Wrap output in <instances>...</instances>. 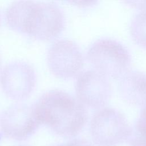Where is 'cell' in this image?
Returning <instances> with one entry per match:
<instances>
[{
	"label": "cell",
	"instance_id": "2",
	"mask_svg": "<svg viewBox=\"0 0 146 146\" xmlns=\"http://www.w3.org/2000/svg\"><path fill=\"white\" fill-rule=\"evenodd\" d=\"M87 59L94 70L116 79L129 70L131 63L128 51L117 41L108 38L94 42L87 51Z\"/></svg>",
	"mask_w": 146,
	"mask_h": 146
},
{
	"label": "cell",
	"instance_id": "4",
	"mask_svg": "<svg viewBox=\"0 0 146 146\" xmlns=\"http://www.w3.org/2000/svg\"><path fill=\"white\" fill-rule=\"evenodd\" d=\"M62 10L50 2H36L30 15L26 35L40 41L58 38L65 27Z\"/></svg>",
	"mask_w": 146,
	"mask_h": 146
},
{
	"label": "cell",
	"instance_id": "17",
	"mask_svg": "<svg viewBox=\"0 0 146 146\" xmlns=\"http://www.w3.org/2000/svg\"><path fill=\"white\" fill-rule=\"evenodd\" d=\"M18 146H29V145H18Z\"/></svg>",
	"mask_w": 146,
	"mask_h": 146
},
{
	"label": "cell",
	"instance_id": "11",
	"mask_svg": "<svg viewBox=\"0 0 146 146\" xmlns=\"http://www.w3.org/2000/svg\"><path fill=\"white\" fill-rule=\"evenodd\" d=\"M127 141L130 146H146V106L132 127Z\"/></svg>",
	"mask_w": 146,
	"mask_h": 146
},
{
	"label": "cell",
	"instance_id": "13",
	"mask_svg": "<svg viewBox=\"0 0 146 146\" xmlns=\"http://www.w3.org/2000/svg\"><path fill=\"white\" fill-rule=\"evenodd\" d=\"M70 4L80 8H88L95 6L99 0H65Z\"/></svg>",
	"mask_w": 146,
	"mask_h": 146
},
{
	"label": "cell",
	"instance_id": "8",
	"mask_svg": "<svg viewBox=\"0 0 146 146\" xmlns=\"http://www.w3.org/2000/svg\"><path fill=\"white\" fill-rule=\"evenodd\" d=\"M75 91L78 99L85 106L96 109L103 108L112 95L108 78L95 70L81 72L78 76Z\"/></svg>",
	"mask_w": 146,
	"mask_h": 146
},
{
	"label": "cell",
	"instance_id": "12",
	"mask_svg": "<svg viewBox=\"0 0 146 146\" xmlns=\"http://www.w3.org/2000/svg\"><path fill=\"white\" fill-rule=\"evenodd\" d=\"M129 29L134 42L137 45L146 48V10L133 18Z\"/></svg>",
	"mask_w": 146,
	"mask_h": 146
},
{
	"label": "cell",
	"instance_id": "19",
	"mask_svg": "<svg viewBox=\"0 0 146 146\" xmlns=\"http://www.w3.org/2000/svg\"><path fill=\"white\" fill-rule=\"evenodd\" d=\"M64 1H65V0H64Z\"/></svg>",
	"mask_w": 146,
	"mask_h": 146
},
{
	"label": "cell",
	"instance_id": "3",
	"mask_svg": "<svg viewBox=\"0 0 146 146\" xmlns=\"http://www.w3.org/2000/svg\"><path fill=\"white\" fill-rule=\"evenodd\" d=\"M131 127L123 113L111 108H102L90 122L91 138L98 146H117L127 141Z\"/></svg>",
	"mask_w": 146,
	"mask_h": 146
},
{
	"label": "cell",
	"instance_id": "9",
	"mask_svg": "<svg viewBox=\"0 0 146 146\" xmlns=\"http://www.w3.org/2000/svg\"><path fill=\"white\" fill-rule=\"evenodd\" d=\"M119 80V92L125 103L136 107L146 106L145 74L128 70Z\"/></svg>",
	"mask_w": 146,
	"mask_h": 146
},
{
	"label": "cell",
	"instance_id": "18",
	"mask_svg": "<svg viewBox=\"0 0 146 146\" xmlns=\"http://www.w3.org/2000/svg\"><path fill=\"white\" fill-rule=\"evenodd\" d=\"M0 23H1V14H0Z\"/></svg>",
	"mask_w": 146,
	"mask_h": 146
},
{
	"label": "cell",
	"instance_id": "1",
	"mask_svg": "<svg viewBox=\"0 0 146 146\" xmlns=\"http://www.w3.org/2000/svg\"><path fill=\"white\" fill-rule=\"evenodd\" d=\"M34 106L40 123L63 137L77 135L88 119L86 106L78 98L62 90L45 92Z\"/></svg>",
	"mask_w": 146,
	"mask_h": 146
},
{
	"label": "cell",
	"instance_id": "14",
	"mask_svg": "<svg viewBox=\"0 0 146 146\" xmlns=\"http://www.w3.org/2000/svg\"><path fill=\"white\" fill-rule=\"evenodd\" d=\"M128 6L139 10H146V0H122Z\"/></svg>",
	"mask_w": 146,
	"mask_h": 146
},
{
	"label": "cell",
	"instance_id": "7",
	"mask_svg": "<svg viewBox=\"0 0 146 146\" xmlns=\"http://www.w3.org/2000/svg\"><path fill=\"white\" fill-rule=\"evenodd\" d=\"M36 82L34 68L23 61L9 63L0 74V86L3 92L15 101L27 99L33 91Z\"/></svg>",
	"mask_w": 146,
	"mask_h": 146
},
{
	"label": "cell",
	"instance_id": "10",
	"mask_svg": "<svg viewBox=\"0 0 146 146\" xmlns=\"http://www.w3.org/2000/svg\"><path fill=\"white\" fill-rule=\"evenodd\" d=\"M35 2L30 0L13 2L5 13V21L7 26L15 32L26 35L30 15Z\"/></svg>",
	"mask_w": 146,
	"mask_h": 146
},
{
	"label": "cell",
	"instance_id": "5",
	"mask_svg": "<svg viewBox=\"0 0 146 146\" xmlns=\"http://www.w3.org/2000/svg\"><path fill=\"white\" fill-rule=\"evenodd\" d=\"M46 60L51 74L62 79L78 76L84 65V58L79 47L67 39L53 43L48 50Z\"/></svg>",
	"mask_w": 146,
	"mask_h": 146
},
{
	"label": "cell",
	"instance_id": "6",
	"mask_svg": "<svg viewBox=\"0 0 146 146\" xmlns=\"http://www.w3.org/2000/svg\"><path fill=\"white\" fill-rule=\"evenodd\" d=\"M41 124L34 108L17 103L4 110L0 115V129L6 137L22 141L30 137Z\"/></svg>",
	"mask_w": 146,
	"mask_h": 146
},
{
	"label": "cell",
	"instance_id": "16",
	"mask_svg": "<svg viewBox=\"0 0 146 146\" xmlns=\"http://www.w3.org/2000/svg\"><path fill=\"white\" fill-rule=\"evenodd\" d=\"M1 56H0V66H1Z\"/></svg>",
	"mask_w": 146,
	"mask_h": 146
},
{
	"label": "cell",
	"instance_id": "15",
	"mask_svg": "<svg viewBox=\"0 0 146 146\" xmlns=\"http://www.w3.org/2000/svg\"><path fill=\"white\" fill-rule=\"evenodd\" d=\"M53 146H69L68 145V143H67V144H63V145H53Z\"/></svg>",
	"mask_w": 146,
	"mask_h": 146
}]
</instances>
